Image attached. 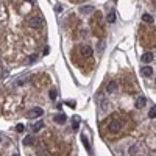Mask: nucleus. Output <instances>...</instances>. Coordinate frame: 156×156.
<instances>
[{
  "instance_id": "nucleus-1",
  "label": "nucleus",
  "mask_w": 156,
  "mask_h": 156,
  "mask_svg": "<svg viewBox=\"0 0 156 156\" xmlns=\"http://www.w3.org/2000/svg\"><path fill=\"white\" fill-rule=\"evenodd\" d=\"M42 114H44V109L42 108H31V109H28V112H27V117L28 119H36V117H41Z\"/></svg>"
},
{
  "instance_id": "nucleus-2",
  "label": "nucleus",
  "mask_w": 156,
  "mask_h": 156,
  "mask_svg": "<svg viewBox=\"0 0 156 156\" xmlns=\"http://www.w3.org/2000/svg\"><path fill=\"white\" fill-rule=\"evenodd\" d=\"M122 127H123V122L122 120H114L111 125H109V131H111L112 134H114V133H120Z\"/></svg>"
},
{
  "instance_id": "nucleus-3",
  "label": "nucleus",
  "mask_w": 156,
  "mask_h": 156,
  "mask_svg": "<svg viewBox=\"0 0 156 156\" xmlns=\"http://www.w3.org/2000/svg\"><path fill=\"white\" fill-rule=\"evenodd\" d=\"M41 24H42V19L39 17V16H35V17L28 19V25L31 27V28H39Z\"/></svg>"
},
{
  "instance_id": "nucleus-4",
  "label": "nucleus",
  "mask_w": 156,
  "mask_h": 156,
  "mask_svg": "<svg viewBox=\"0 0 156 156\" xmlns=\"http://www.w3.org/2000/svg\"><path fill=\"white\" fill-rule=\"evenodd\" d=\"M80 52H81L83 56H86V58H89V56H92V53L94 50L91 48V45H81V48H80Z\"/></svg>"
},
{
  "instance_id": "nucleus-5",
  "label": "nucleus",
  "mask_w": 156,
  "mask_h": 156,
  "mask_svg": "<svg viewBox=\"0 0 156 156\" xmlns=\"http://www.w3.org/2000/svg\"><path fill=\"white\" fill-rule=\"evenodd\" d=\"M153 58H155L153 53L147 52V53H144V55L141 56V61H142V62H151V61H153Z\"/></svg>"
},
{
  "instance_id": "nucleus-6",
  "label": "nucleus",
  "mask_w": 156,
  "mask_h": 156,
  "mask_svg": "<svg viewBox=\"0 0 156 156\" xmlns=\"http://www.w3.org/2000/svg\"><path fill=\"white\" fill-rule=\"evenodd\" d=\"M141 74L144 75V77H151V75H153V69H151L150 66H144V67L141 69Z\"/></svg>"
},
{
  "instance_id": "nucleus-7",
  "label": "nucleus",
  "mask_w": 156,
  "mask_h": 156,
  "mask_svg": "<svg viewBox=\"0 0 156 156\" xmlns=\"http://www.w3.org/2000/svg\"><path fill=\"white\" fill-rule=\"evenodd\" d=\"M53 120H55L56 123L62 125V123H66V120H67V117H66V114H56L55 117H53Z\"/></svg>"
},
{
  "instance_id": "nucleus-8",
  "label": "nucleus",
  "mask_w": 156,
  "mask_h": 156,
  "mask_svg": "<svg viewBox=\"0 0 156 156\" xmlns=\"http://www.w3.org/2000/svg\"><path fill=\"white\" fill-rule=\"evenodd\" d=\"M42 128H44V122L39 120V122H36V123L31 127V130H33V133H39V131L42 130Z\"/></svg>"
},
{
  "instance_id": "nucleus-9",
  "label": "nucleus",
  "mask_w": 156,
  "mask_h": 156,
  "mask_svg": "<svg viewBox=\"0 0 156 156\" xmlns=\"http://www.w3.org/2000/svg\"><path fill=\"white\" fill-rule=\"evenodd\" d=\"M22 144H24L25 147H28V145H33V144H35V137H33V136H25L24 141H22Z\"/></svg>"
},
{
  "instance_id": "nucleus-10",
  "label": "nucleus",
  "mask_w": 156,
  "mask_h": 156,
  "mask_svg": "<svg viewBox=\"0 0 156 156\" xmlns=\"http://www.w3.org/2000/svg\"><path fill=\"white\" fill-rule=\"evenodd\" d=\"M145 105H147V98L145 97H139L136 100V108H144Z\"/></svg>"
},
{
  "instance_id": "nucleus-11",
  "label": "nucleus",
  "mask_w": 156,
  "mask_h": 156,
  "mask_svg": "<svg viewBox=\"0 0 156 156\" xmlns=\"http://www.w3.org/2000/svg\"><path fill=\"white\" fill-rule=\"evenodd\" d=\"M106 91L111 92V94H112V92H116V91H117V83H116V81H109V84H108V88H106Z\"/></svg>"
},
{
  "instance_id": "nucleus-12",
  "label": "nucleus",
  "mask_w": 156,
  "mask_h": 156,
  "mask_svg": "<svg viewBox=\"0 0 156 156\" xmlns=\"http://www.w3.org/2000/svg\"><path fill=\"white\" fill-rule=\"evenodd\" d=\"M92 11H94V6H81V8H80V13H81V14H91Z\"/></svg>"
},
{
  "instance_id": "nucleus-13",
  "label": "nucleus",
  "mask_w": 156,
  "mask_h": 156,
  "mask_svg": "<svg viewBox=\"0 0 156 156\" xmlns=\"http://www.w3.org/2000/svg\"><path fill=\"white\" fill-rule=\"evenodd\" d=\"M142 21L147 22V24H153V16H150L148 13H145V14L142 16Z\"/></svg>"
},
{
  "instance_id": "nucleus-14",
  "label": "nucleus",
  "mask_w": 156,
  "mask_h": 156,
  "mask_svg": "<svg viewBox=\"0 0 156 156\" xmlns=\"http://www.w3.org/2000/svg\"><path fill=\"white\" fill-rule=\"evenodd\" d=\"M81 141H83V145L86 147V150L91 151V145H89V141H88V137H86L84 134H81Z\"/></svg>"
},
{
  "instance_id": "nucleus-15",
  "label": "nucleus",
  "mask_w": 156,
  "mask_h": 156,
  "mask_svg": "<svg viewBox=\"0 0 156 156\" xmlns=\"http://www.w3.org/2000/svg\"><path fill=\"white\" fill-rule=\"evenodd\" d=\"M78 127H80V117L75 116L74 120H72V128H74V130H78Z\"/></svg>"
},
{
  "instance_id": "nucleus-16",
  "label": "nucleus",
  "mask_w": 156,
  "mask_h": 156,
  "mask_svg": "<svg viewBox=\"0 0 156 156\" xmlns=\"http://www.w3.org/2000/svg\"><path fill=\"white\" fill-rule=\"evenodd\" d=\"M48 95H50L52 100H56V97H58V91H56L55 88H52V89H50V92H48Z\"/></svg>"
},
{
  "instance_id": "nucleus-17",
  "label": "nucleus",
  "mask_w": 156,
  "mask_h": 156,
  "mask_svg": "<svg viewBox=\"0 0 156 156\" xmlns=\"http://www.w3.org/2000/svg\"><path fill=\"white\" fill-rule=\"evenodd\" d=\"M108 22H109V24H114V22H116V13L114 11H111L108 14Z\"/></svg>"
},
{
  "instance_id": "nucleus-18",
  "label": "nucleus",
  "mask_w": 156,
  "mask_h": 156,
  "mask_svg": "<svg viewBox=\"0 0 156 156\" xmlns=\"http://www.w3.org/2000/svg\"><path fill=\"white\" fill-rule=\"evenodd\" d=\"M148 117H150V119H155L156 117V106L155 105H153V108L150 109V112H148Z\"/></svg>"
},
{
  "instance_id": "nucleus-19",
  "label": "nucleus",
  "mask_w": 156,
  "mask_h": 156,
  "mask_svg": "<svg viewBox=\"0 0 156 156\" xmlns=\"http://www.w3.org/2000/svg\"><path fill=\"white\" fill-rule=\"evenodd\" d=\"M36 59H38V55H31V56H30V58H28V64H31V62H35Z\"/></svg>"
},
{
  "instance_id": "nucleus-20",
  "label": "nucleus",
  "mask_w": 156,
  "mask_h": 156,
  "mask_svg": "<svg viewBox=\"0 0 156 156\" xmlns=\"http://www.w3.org/2000/svg\"><path fill=\"white\" fill-rule=\"evenodd\" d=\"M16 130H17V133H22V131L25 130V127H24V125H22V123H19L17 127H16Z\"/></svg>"
},
{
  "instance_id": "nucleus-21",
  "label": "nucleus",
  "mask_w": 156,
  "mask_h": 156,
  "mask_svg": "<svg viewBox=\"0 0 156 156\" xmlns=\"http://www.w3.org/2000/svg\"><path fill=\"white\" fill-rule=\"evenodd\" d=\"M67 106H70V108H75V102H74V100H69V102H67Z\"/></svg>"
},
{
  "instance_id": "nucleus-22",
  "label": "nucleus",
  "mask_w": 156,
  "mask_h": 156,
  "mask_svg": "<svg viewBox=\"0 0 156 156\" xmlns=\"http://www.w3.org/2000/svg\"><path fill=\"white\" fill-rule=\"evenodd\" d=\"M13 156H21V155H19V153H14V155H13Z\"/></svg>"
},
{
  "instance_id": "nucleus-23",
  "label": "nucleus",
  "mask_w": 156,
  "mask_h": 156,
  "mask_svg": "<svg viewBox=\"0 0 156 156\" xmlns=\"http://www.w3.org/2000/svg\"><path fill=\"white\" fill-rule=\"evenodd\" d=\"M114 2H116V0H114Z\"/></svg>"
}]
</instances>
